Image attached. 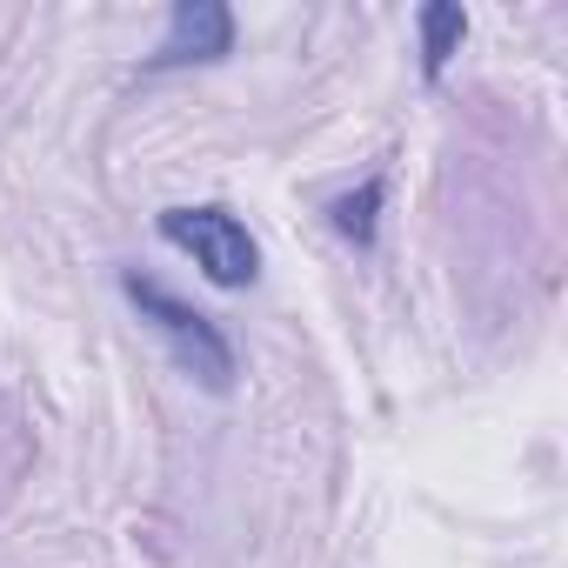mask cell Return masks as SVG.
<instances>
[{
    "label": "cell",
    "instance_id": "obj_3",
    "mask_svg": "<svg viewBox=\"0 0 568 568\" xmlns=\"http://www.w3.org/2000/svg\"><path fill=\"white\" fill-rule=\"evenodd\" d=\"M234 48V14L221 0H181L168 14V41L154 48L148 68H187V61H221Z\"/></svg>",
    "mask_w": 568,
    "mask_h": 568
},
{
    "label": "cell",
    "instance_id": "obj_5",
    "mask_svg": "<svg viewBox=\"0 0 568 568\" xmlns=\"http://www.w3.org/2000/svg\"><path fill=\"white\" fill-rule=\"evenodd\" d=\"M328 214H335V234H342V241L368 247V241H375V214H382V174H368V181H362L355 194H342Z\"/></svg>",
    "mask_w": 568,
    "mask_h": 568
},
{
    "label": "cell",
    "instance_id": "obj_2",
    "mask_svg": "<svg viewBox=\"0 0 568 568\" xmlns=\"http://www.w3.org/2000/svg\"><path fill=\"white\" fill-rule=\"evenodd\" d=\"M161 241L181 247L214 288H247V281L261 274V247L227 207H168L161 214Z\"/></svg>",
    "mask_w": 568,
    "mask_h": 568
},
{
    "label": "cell",
    "instance_id": "obj_4",
    "mask_svg": "<svg viewBox=\"0 0 568 568\" xmlns=\"http://www.w3.org/2000/svg\"><path fill=\"white\" fill-rule=\"evenodd\" d=\"M462 34H468V14H462V8H448V0L422 8V74H428V81L448 68V54L462 48Z\"/></svg>",
    "mask_w": 568,
    "mask_h": 568
},
{
    "label": "cell",
    "instance_id": "obj_1",
    "mask_svg": "<svg viewBox=\"0 0 568 568\" xmlns=\"http://www.w3.org/2000/svg\"><path fill=\"white\" fill-rule=\"evenodd\" d=\"M121 295L141 308V322L174 348V362L201 382V388H234V348H227V335L201 315V308H187L181 295H168L154 274H121Z\"/></svg>",
    "mask_w": 568,
    "mask_h": 568
}]
</instances>
